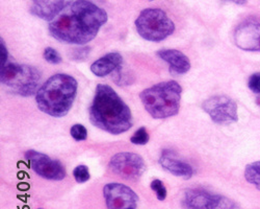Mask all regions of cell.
I'll use <instances>...</instances> for the list:
<instances>
[{
    "mask_svg": "<svg viewBox=\"0 0 260 209\" xmlns=\"http://www.w3.org/2000/svg\"><path fill=\"white\" fill-rule=\"evenodd\" d=\"M73 176L77 183H86L90 179V170L87 165L81 164L74 168Z\"/></svg>",
    "mask_w": 260,
    "mask_h": 209,
    "instance_id": "ac0fdd59",
    "label": "cell"
},
{
    "mask_svg": "<svg viewBox=\"0 0 260 209\" xmlns=\"http://www.w3.org/2000/svg\"><path fill=\"white\" fill-rule=\"evenodd\" d=\"M249 88L257 94H260V72L252 74L249 79Z\"/></svg>",
    "mask_w": 260,
    "mask_h": 209,
    "instance_id": "603a6c76",
    "label": "cell"
},
{
    "mask_svg": "<svg viewBox=\"0 0 260 209\" xmlns=\"http://www.w3.org/2000/svg\"><path fill=\"white\" fill-rule=\"evenodd\" d=\"M181 92L182 88L176 81H166L145 89L139 98L153 118L164 120L178 113Z\"/></svg>",
    "mask_w": 260,
    "mask_h": 209,
    "instance_id": "277c9868",
    "label": "cell"
},
{
    "mask_svg": "<svg viewBox=\"0 0 260 209\" xmlns=\"http://www.w3.org/2000/svg\"><path fill=\"white\" fill-rule=\"evenodd\" d=\"M151 189L155 193L156 198L159 201H165L167 198V188L165 186V184L163 183V181H161L159 179H155L151 182L150 184Z\"/></svg>",
    "mask_w": 260,
    "mask_h": 209,
    "instance_id": "ffe728a7",
    "label": "cell"
},
{
    "mask_svg": "<svg viewBox=\"0 0 260 209\" xmlns=\"http://www.w3.org/2000/svg\"><path fill=\"white\" fill-rule=\"evenodd\" d=\"M230 2L237 4V5H245L247 3V0H230Z\"/></svg>",
    "mask_w": 260,
    "mask_h": 209,
    "instance_id": "d4e9b609",
    "label": "cell"
},
{
    "mask_svg": "<svg viewBox=\"0 0 260 209\" xmlns=\"http://www.w3.org/2000/svg\"><path fill=\"white\" fill-rule=\"evenodd\" d=\"M221 199L204 189L191 188L184 193L182 204L185 209H216Z\"/></svg>",
    "mask_w": 260,
    "mask_h": 209,
    "instance_id": "7c38bea8",
    "label": "cell"
},
{
    "mask_svg": "<svg viewBox=\"0 0 260 209\" xmlns=\"http://www.w3.org/2000/svg\"><path fill=\"white\" fill-rule=\"evenodd\" d=\"M44 59L50 63V64H59L62 63L63 59L61 54L58 53V51L52 47H47L45 50H44Z\"/></svg>",
    "mask_w": 260,
    "mask_h": 209,
    "instance_id": "7402d4cb",
    "label": "cell"
},
{
    "mask_svg": "<svg viewBox=\"0 0 260 209\" xmlns=\"http://www.w3.org/2000/svg\"><path fill=\"white\" fill-rule=\"evenodd\" d=\"M91 123L105 132L119 135L131 129L133 125L129 107L108 85L99 84L90 107Z\"/></svg>",
    "mask_w": 260,
    "mask_h": 209,
    "instance_id": "7a4b0ae2",
    "label": "cell"
},
{
    "mask_svg": "<svg viewBox=\"0 0 260 209\" xmlns=\"http://www.w3.org/2000/svg\"><path fill=\"white\" fill-rule=\"evenodd\" d=\"M70 134L76 141H84L88 137V131L85 126L76 124L70 129Z\"/></svg>",
    "mask_w": 260,
    "mask_h": 209,
    "instance_id": "44dd1931",
    "label": "cell"
},
{
    "mask_svg": "<svg viewBox=\"0 0 260 209\" xmlns=\"http://www.w3.org/2000/svg\"><path fill=\"white\" fill-rule=\"evenodd\" d=\"M39 209H43V208H39Z\"/></svg>",
    "mask_w": 260,
    "mask_h": 209,
    "instance_id": "4316f807",
    "label": "cell"
},
{
    "mask_svg": "<svg viewBox=\"0 0 260 209\" xmlns=\"http://www.w3.org/2000/svg\"><path fill=\"white\" fill-rule=\"evenodd\" d=\"M256 104L259 106V108H260V94L259 96L257 97V99H256Z\"/></svg>",
    "mask_w": 260,
    "mask_h": 209,
    "instance_id": "484cf974",
    "label": "cell"
},
{
    "mask_svg": "<svg viewBox=\"0 0 260 209\" xmlns=\"http://www.w3.org/2000/svg\"><path fill=\"white\" fill-rule=\"evenodd\" d=\"M109 168L114 174L125 180H137L146 170V164L139 155L122 152L110 158Z\"/></svg>",
    "mask_w": 260,
    "mask_h": 209,
    "instance_id": "52a82bcc",
    "label": "cell"
},
{
    "mask_svg": "<svg viewBox=\"0 0 260 209\" xmlns=\"http://www.w3.org/2000/svg\"><path fill=\"white\" fill-rule=\"evenodd\" d=\"M65 7V0H32L30 12L45 21H52Z\"/></svg>",
    "mask_w": 260,
    "mask_h": 209,
    "instance_id": "9a60e30c",
    "label": "cell"
},
{
    "mask_svg": "<svg viewBox=\"0 0 260 209\" xmlns=\"http://www.w3.org/2000/svg\"><path fill=\"white\" fill-rule=\"evenodd\" d=\"M25 157L38 176L52 181L65 179L66 169L58 160L51 159L49 156L32 150L26 152Z\"/></svg>",
    "mask_w": 260,
    "mask_h": 209,
    "instance_id": "9c48e42d",
    "label": "cell"
},
{
    "mask_svg": "<svg viewBox=\"0 0 260 209\" xmlns=\"http://www.w3.org/2000/svg\"><path fill=\"white\" fill-rule=\"evenodd\" d=\"M159 164L164 169L170 174L181 177L184 179H191L194 175V168L188 162L177 158L175 152L172 150H164L161 158H159Z\"/></svg>",
    "mask_w": 260,
    "mask_h": 209,
    "instance_id": "4fadbf2b",
    "label": "cell"
},
{
    "mask_svg": "<svg viewBox=\"0 0 260 209\" xmlns=\"http://www.w3.org/2000/svg\"><path fill=\"white\" fill-rule=\"evenodd\" d=\"M77 94V81L66 73L49 78L36 92L39 109L52 117L66 116Z\"/></svg>",
    "mask_w": 260,
    "mask_h": 209,
    "instance_id": "3957f363",
    "label": "cell"
},
{
    "mask_svg": "<svg viewBox=\"0 0 260 209\" xmlns=\"http://www.w3.org/2000/svg\"><path fill=\"white\" fill-rule=\"evenodd\" d=\"M150 2H152V0H150Z\"/></svg>",
    "mask_w": 260,
    "mask_h": 209,
    "instance_id": "83f0119b",
    "label": "cell"
},
{
    "mask_svg": "<svg viewBox=\"0 0 260 209\" xmlns=\"http://www.w3.org/2000/svg\"><path fill=\"white\" fill-rule=\"evenodd\" d=\"M233 39L238 48L246 51H260V22L244 21L236 27Z\"/></svg>",
    "mask_w": 260,
    "mask_h": 209,
    "instance_id": "8fae6325",
    "label": "cell"
},
{
    "mask_svg": "<svg viewBox=\"0 0 260 209\" xmlns=\"http://www.w3.org/2000/svg\"><path fill=\"white\" fill-rule=\"evenodd\" d=\"M131 143L136 145H145L149 141V134L146 130V128L142 127L139 128L137 131H135L134 134L130 138Z\"/></svg>",
    "mask_w": 260,
    "mask_h": 209,
    "instance_id": "d6986e66",
    "label": "cell"
},
{
    "mask_svg": "<svg viewBox=\"0 0 260 209\" xmlns=\"http://www.w3.org/2000/svg\"><path fill=\"white\" fill-rule=\"evenodd\" d=\"M135 27L138 35L150 42L164 41L175 31L174 22L159 9L142 11L135 20Z\"/></svg>",
    "mask_w": 260,
    "mask_h": 209,
    "instance_id": "8992f818",
    "label": "cell"
},
{
    "mask_svg": "<svg viewBox=\"0 0 260 209\" xmlns=\"http://www.w3.org/2000/svg\"><path fill=\"white\" fill-rule=\"evenodd\" d=\"M0 51H2V66L5 65L7 62H8V59H9V52H8V49L6 47V44L4 42V39L2 38V40H0Z\"/></svg>",
    "mask_w": 260,
    "mask_h": 209,
    "instance_id": "cb8c5ba5",
    "label": "cell"
},
{
    "mask_svg": "<svg viewBox=\"0 0 260 209\" xmlns=\"http://www.w3.org/2000/svg\"><path fill=\"white\" fill-rule=\"evenodd\" d=\"M103 196L108 209H136L137 195L121 183H108L103 187Z\"/></svg>",
    "mask_w": 260,
    "mask_h": 209,
    "instance_id": "30bf717a",
    "label": "cell"
},
{
    "mask_svg": "<svg viewBox=\"0 0 260 209\" xmlns=\"http://www.w3.org/2000/svg\"><path fill=\"white\" fill-rule=\"evenodd\" d=\"M106 21L103 9L88 0H75L67 4L49 23V33L59 42L84 45L95 39Z\"/></svg>",
    "mask_w": 260,
    "mask_h": 209,
    "instance_id": "6da1fadb",
    "label": "cell"
},
{
    "mask_svg": "<svg viewBox=\"0 0 260 209\" xmlns=\"http://www.w3.org/2000/svg\"><path fill=\"white\" fill-rule=\"evenodd\" d=\"M246 180L260 191V161L250 163L245 168Z\"/></svg>",
    "mask_w": 260,
    "mask_h": 209,
    "instance_id": "e0dca14e",
    "label": "cell"
},
{
    "mask_svg": "<svg viewBox=\"0 0 260 209\" xmlns=\"http://www.w3.org/2000/svg\"><path fill=\"white\" fill-rule=\"evenodd\" d=\"M123 63L122 55L118 52H109L95 61L91 65V71L99 78L106 77L118 70Z\"/></svg>",
    "mask_w": 260,
    "mask_h": 209,
    "instance_id": "2e32d148",
    "label": "cell"
},
{
    "mask_svg": "<svg viewBox=\"0 0 260 209\" xmlns=\"http://www.w3.org/2000/svg\"><path fill=\"white\" fill-rule=\"evenodd\" d=\"M203 110L211 121L218 125H228L238 121L236 103L225 96L209 98L202 104Z\"/></svg>",
    "mask_w": 260,
    "mask_h": 209,
    "instance_id": "ba28073f",
    "label": "cell"
},
{
    "mask_svg": "<svg viewBox=\"0 0 260 209\" xmlns=\"http://www.w3.org/2000/svg\"><path fill=\"white\" fill-rule=\"evenodd\" d=\"M161 58L170 65V71L175 74H184L191 69V61L188 56L177 49H161L157 51Z\"/></svg>",
    "mask_w": 260,
    "mask_h": 209,
    "instance_id": "5bb4252c",
    "label": "cell"
},
{
    "mask_svg": "<svg viewBox=\"0 0 260 209\" xmlns=\"http://www.w3.org/2000/svg\"><path fill=\"white\" fill-rule=\"evenodd\" d=\"M41 73L26 64L7 62L0 70L2 84L21 97H31L35 93Z\"/></svg>",
    "mask_w": 260,
    "mask_h": 209,
    "instance_id": "5b68a950",
    "label": "cell"
}]
</instances>
